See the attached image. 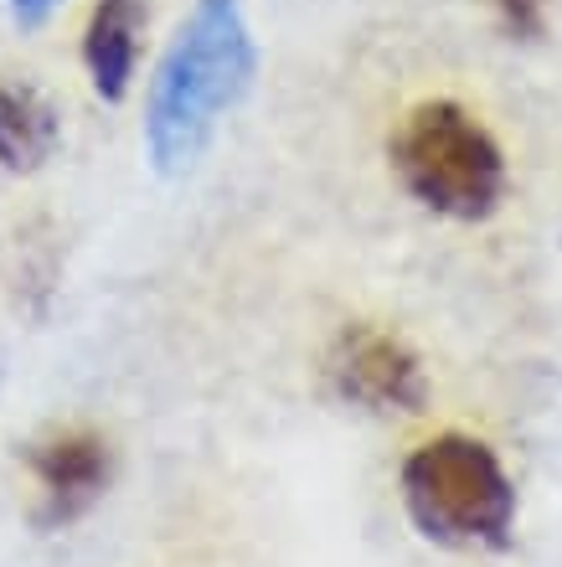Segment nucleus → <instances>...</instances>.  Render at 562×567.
Returning a JSON list of instances; mask_svg holds the SVG:
<instances>
[{
  "mask_svg": "<svg viewBox=\"0 0 562 567\" xmlns=\"http://www.w3.org/2000/svg\"><path fill=\"white\" fill-rule=\"evenodd\" d=\"M258 42L243 0H192L145 89V155L155 176H186L223 120L253 93Z\"/></svg>",
  "mask_w": 562,
  "mask_h": 567,
  "instance_id": "nucleus-1",
  "label": "nucleus"
},
{
  "mask_svg": "<svg viewBox=\"0 0 562 567\" xmlns=\"http://www.w3.org/2000/svg\"><path fill=\"white\" fill-rule=\"evenodd\" d=\"M387 161L402 192L445 223H490L511 192V161L490 124L459 99H423L398 120Z\"/></svg>",
  "mask_w": 562,
  "mask_h": 567,
  "instance_id": "nucleus-3",
  "label": "nucleus"
},
{
  "mask_svg": "<svg viewBox=\"0 0 562 567\" xmlns=\"http://www.w3.org/2000/svg\"><path fill=\"white\" fill-rule=\"evenodd\" d=\"M62 114L52 93L31 78H0V171L6 176H37L58 161Z\"/></svg>",
  "mask_w": 562,
  "mask_h": 567,
  "instance_id": "nucleus-7",
  "label": "nucleus"
},
{
  "mask_svg": "<svg viewBox=\"0 0 562 567\" xmlns=\"http://www.w3.org/2000/svg\"><path fill=\"white\" fill-rule=\"evenodd\" d=\"M145 0H93L83 21V73H89L93 99L124 104L140 78V47H145Z\"/></svg>",
  "mask_w": 562,
  "mask_h": 567,
  "instance_id": "nucleus-6",
  "label": "nucleus"
},
{
  "mask_svg": "<svg viewBox=\"0 0 562 567\" xmlns=\"http://www.w3.org/2000/svg\"><path fill=\"white\" fill-rule=\"evenodd\" d=\"M398 501L413 532L449 553H505L517 542L511 470L474 433H433L398 464Z\"/></svg>",
  "mask_w": 562,
  "mask_h": 567,
  "instance_id": "nucleus-2",
  "label": "nucleus"
},
{
  "mask_svg": "<svg viewBox=\"0 0 562 567\" xmlns=\"http://www.w3.org/2000/svg\"><path fill=\"white\" fill-rule=\"evenodd\" d=\"M68 0H6V11H11V27L16 31H42L52 16L62 11Z\"/></svg>",
  "mask_w": 562,
  "mask_h": 567,
  "instance_id": "nucleus-9",
  "label": "nucleus"
},
{
  "mask_svg": "<svg viewBox=\"0 0 562 567\" xmlns=\"http://www.w3.org/2000/svg\"><path fill=\"white\" fill-rule=\"evenodd\" d=\"M27 470L37 485L31 522L42 532H62L104 501L109 480H114V449L93 429H52L27 449Z\"/></svg>",
  "mask_w": 562,
  "mask_h": 567,
  "instance_id": "nucleus-5",
  "label": "nucleus"
},
{
  "mask_svg": "<svg viewBox=\"0 0 562 567\" xmlns=\"http://www.w3.org/2000/svg\"><path fill=\"white\" fill-rule=\"evenodd\" d=\"M326 377L340 403L377 413V419H413L429 408V367L398 330L387 326H346L326 351Z\"/></svg>",
  "mask_w": 562,
  "mask_h": 567,
  "instance_id": "nucleus-4",
  "label": "nucleus"
},
{
  "mask_svg": "<svg viewBox=\"0 0 562 567\" xmlns=\"http://www.w3.org/2000/svg\"><path fill=\"white\" fill-rule=\"evenodd\" d=\"M490 16L521 47L548 42V31H552V0H490Z\"/></svg>",
  "mask_w": 562,
  "mask_h": 567,
  "instance_id": "nucleus-8",
  "label": "nucleus"
}]
</instances>
